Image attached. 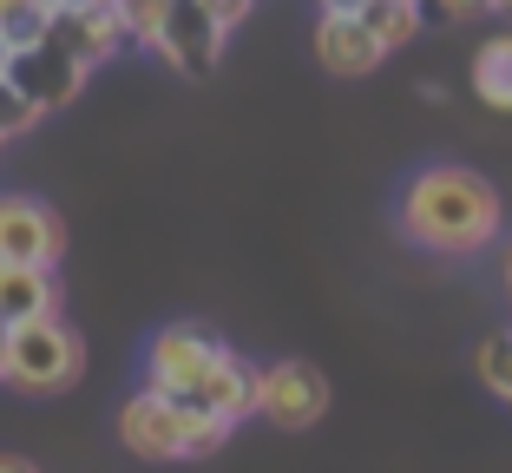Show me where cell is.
Returning <instances> with one entry per match:
<instances>
[{"instance_id": "obj_23", "label": "cell", "mask_w": 512, "mask_h": 473, "mask_svg": "<svg viewBox=\"0 0 512 473\" xmlns=\"http://www.w3.org/2000/svg\"><path fill=\"white\" fill-rule=\"evenodd\" d=\"M0 473H40V467H33L27 454H0Z\"/></svg>"}, {"instance_id": "obj_3", "label": "cell", "mask_w": 512, "mask_h": 473, "mask_svg": "<svg viewBox=\"0 0 512 473\" xmlns=\"http://www.w3.org/2000/svg\"><path fill=\"white\" fill-rule=\"evenodd\" d=\"M79 375H86V342L73 336L66 316H40V322L7 329L0 388H14V395H66Z\"/></svg>"}, {"instance_id": "obj_5", "label": "cell", "mask_w": 512, "mask_h": 473, "mask_svg": "<svg viewBox=\"0 0 512 473\" xmlns=\"http://www.w3.org/2000/svg\"><path fill=\"white\" fill-rule=\"evenodd\" d=\"M329 414V375L302 355H276V362L256 368V421H270L283 434L316 428Z\"/></svg>"}, {"instance_id": "obj_28", "label": "cell", "mask_w": 512, "mask_h": 473, "mask_svg": "<svg viewBox=\"0 0 512 473\" xmlns=\"http://www.w3.org/2000/svg\"><path fill=\"white\" fill-rule=\"evenodd\" d=\"M0 145H7V138H0Z\"/></svg>"}, {"instance_id": "obj_15", "label": "cell", "mask_w": 512, "mask_h": 473, "mask_svg": "<svg viewBox=\"0 0 512 473\" xmlns=\"http://www.w3.org/2000/svg\"><path fill=\"white\" fill-rule=\"evenodd\" d=\"M473 368H480L486 395H499L512 408V329H499V336H486L480 349H473Z\"/></svg>"}, {"instance_id": "obj_12", "label": "cell", "mask_w": 512, "mask_h": 473, "mask_svg": "<svg viewBox=\"0 0 512 473\" xmlns=\"http://www.w3.org/2000/svg\"><path fill=\"white\" fill-rule=\"evenodd\" d=\"M60 316V276L53 270H27V263H0V329L20 322Z\"/></svg>"}, {"instance_id": "obj_19", "label": "cell", "mask_w": 512, "mask_h": 473, "mask_svg": "<svg viewBox=\"0 0 512 473\" xmlns=\"http://www.w3.org/2000/svg\"><path fill=\"white\" fill-rule=\"evenodd\" d=\"M40 119H46V112L33 106L27 92H14L7 79H0V138H20V132H33Z\"/></svg>"}, {"instance_id": "obj_13", "label": "cell", "mask_w": 512, "mask_h": 473, "mask_svg": "<svg viewBox=\"0 0 512 473\" xmlns=\"http://www.w3.org/2000/svg\"><path fill=\"white\" fill-rule=\"evenodd\" d=\"M467 79H473V92H480L486 112H506V119H512V27L486 33V40L473 46Z\"/></svg>"}, {"instance_id": "obj_18", "label": "cell", "mask_w": 512, "mask_h": 473, "mask_svg": "<svg viewBox=\"0 0 512 473\" xmlns=\"http://www.w3.org/2000/svg\"><path fill=\"white\" fill-rule=\"evenodd\" d=\"M421 7V27H473L486 20V0H414Z\"/></svg>"}, {"instance_id": "obj_7", "label": "cell", "mask_w": 512, "mask_h": 473, "mask_svg": "<svg viewBox=\"0 0 512 473\" xmlns=\"http://www.w3.org/2000/svg\"><path fill=\"white\" fill-rule=\"evenodd\" d=\"M151 53H158L171 73L204 79L217 60H224V33L204 20V7H197V0H171V7H165V27H158V46H151Z\"/></svg>"}, {"instance_id": "obj_26", "label": "cell", "mask_w": 512, "mask_h": 473, "mask_svg": "<svg viewBox=\"0 0 512 473\" xmlns=\"http://www.w3.org/2000/svg\"><path fill=\"white\" fill-rule=\"evenodd\" d=\"M0 66H7V46H0Z\"/></svg>"}, {"instance_id": "obj_17", "label": "cell", "mask_w": 512, "mask_h": 473, "mask_svg": "<svg viewBox=\"0 0 512 473\" xmlns=\"http://www.w3.org/2000/svg\"><path fill=\"white\" fill-rule=\"evenodd\" d=\"M46 20H53V0H20L14 14H0V46H7V53L40 46L46 40Z\"/></svg>"}, {"instance_id": "obj_25", "label": "cell", "mask_w": 512, "mask_h": 473, "mask_svg": "<svg viewBox=\"0 0 512 473\" xmlns=\"http://www.w3.org/2000/svg\"><path fill=\"white\" fill-rule=\"evenodd\" d=\"M53 7H112V0H53Z\"/></svg>"}, {"instance_id": "obj_9", "label": "cell", "mask_w": 512, "mask_h": 473, "mask_svg": "<svg viewBox=\"0 0 512 473\" xmlns=\"http://www.w3.org/2000/svg\"><path fill=\"white\" fill-rule=\"evenodd\" d=\"M0 79H7L14 92H27V99H33L40 112L66 106V99H73V92L86 86V73H79V66L66 60V53H53L46 40H40V46H20V53H7Z\"/></svg>"}, {"instance_id": "obj_21", "label": "cell", "mask_w": 512, "mask_h": 473, "mask_svg": "<svg viewBox=\"0 0 512 473\" xmlns=\"http://www.w3.org/2000/svg\"><path fill=\"white\" fill-rule=\"evenodd\" d=\"M499 290H506V303H512V230L499 237Z\"/></svg>"}, {"instance_id": "obj_6", "label": "cell", "mask_w": 512, "mask_h": 473, "mask_svg": "<svg viewBox=\"0 0 512 473\" xmlns=\"http://www.w3.org/2000/svg\"><path fill=\"white\" fill-rule=\"evenodd\" d=\"M66 224L53 204L27 191H0V263H27V270H60Z\"/></svg>"}, {"instance_id": "obj_10", "label": "cell", "mask_w": 512, "mask_h": 473, "mask_svg": "<svg viewBox=\"0 0 512 473\" xmlns=\"http://www.w3.org/2000/svg\"><path fill=\"white\" fill-rule=\"evenodd\" d=\"M316 60L335 79H368L388 53L368 40V27L355 14H316Z\"/></svg>"}, {"instance_id": "obj_27", "label": "cell", "mask_w": 512, "mask_h": 473, "mask_svg": "<svg viewBox=\"0 0 512 473\" xmlns=\"http://www.w3.org/2000/svg\"><path fill=\"white\" fill-rule=\"evenodd\" d=\"M0 349H7V329H0Z\"/></svg>"}, {"instance_id": "obj_4", "label": "cell", "mask_w": 512, "mask_h": 473, "mask_svg": "<svg viewBox=\"0 0 512 473\" xmlns=\"http://www.w3.org/2000/svg\"><path fill=\"white\" fill-rule=\"evenodd\" d=\"M224 355H230V342L217 329H204V322H165L145 342V382L138 388H151V395H165V401H197V388L211 382V368Z\"/></svg>"}, {"instance_id": "obj_11", "label": "cell", "mask_w": 512, "mask_h": 473, "mask_svg": "<svg viewBox=\"0 0 512 473\" xmlns=\"http://www.w3.org/2000/svg\"><path fill=\"white\" fill-rule=\"evenodd\" d=\"M191 408L217 414L224 428H243V421L256 414V362H250V355H237V349H230L224 362L211 368V382L197 388V401H191Z\"/></svg>"}, {"instance_id": "obj_20", "label": "cell", "mask_w": 512, "mask_h": 473, "mask_svg": "<svg viewBox=\"0 0 512 473\" xmlns=\"http://www.w3.org/2000/svg\"><path fill=\"white\" fill-rule=\"evenodd\" d=\"M197 7H204V20H211V27L224 33V40H230V33H237L243 20L256 14V0H197Z\"/></svg>"}, {"instance_id": "obj_1", "label": "cell", "mask_w": 512, "mask_h": 473, "mask_svg": "<svg viewBox=\"0 0 512 473\" xmlns=\"http://www.w3.org/2000/svg\"><path fill=\"white\" fill-rule=\"evenodd\" d=\"M394 230L407 250H427V257H480L506 237V198L473 165L434 158V165L407 171L401 198H394Z\"/></svg>"}, {"instance_id": "obj_14", "label": "cell", "mask_w": 512, "mask_h": 473, "mask_svg": "<svg viewBox=\"0 0 512 473\" xmlns=\"http://www.w3.org/2000/svg\"><path fill=\"white\" fill-rule=\"evenodd\" d=\"M368 27V40L381 46V53H394V46H407V40H421V7H414V0H368L362 14H355Z\"/></svg>"}, {"instance_id": "obj_24", "label": "cell", "mask_w": 512, "mask_h": 473, "mask_svg": "<svg viewBox=\"0 0 512 473\" xmlns=\"http://www.w3.org/2000/svg\"><path fill=\"white\" fill-rule=\"evenodd\" d=\"M486 14H499V20L512 27V0H486Z\"/></svg>"}, {"instance_id": "obj_22", "label": "cell", "mask_w": 512, "mask_h": 473, "mask_svg": "<svg viewBox=\"0 0 512 473\" xmlns=\"http://www.w3.org/2000/svg\"><path fill=\"white\" fill-rule=\"evenodd\" d=\"M368 0H316V14H362Z\"/></svg>"}, {"instance_id": "obj_8", "label": "cell", "mask_w": 512, "mask_h": 473, "mask_svg": "<svg viewBox=\"0 0 512 473\" xmlns=\"http://www.w3.org/2000/svg\"><path fill=\"white\" fill-rule=\"evenodd\" d=\"M46 46L66 53L79 73H92V66H106L112 53H125V33H119V14H112V7H53Z\"/></svg>"}, {"instance_id": "obj_2", "label": "cell", "mask_w": 512, "mask_h": 473, "mask_svg": "<svg viewBox=\"0 0 512 473\" xmlns=\"http://www.w3.org/2000/svg\"><path fill=\"white\" fill-rule=\"evenodd\" d=\"M237 428H224L217 414L191 408V401H165L138 388L119 408V447L132 460H211Z\"/></svg>"}, {"instance_id": "obj_16", "label": "cell", "mask_w": 512, "mask_h": 473, "mask_svg": "<svg viewBox=\"0 0 512 473\" xmlns=\"http://www.w3.org/2000/svg\"><path fill=\"white\" fill-rule=\"evenodd\" d=\"M165 7L171 0H112V14H119V33L125 46H158V27H165Z\"/></svg>"}]
</instances>
